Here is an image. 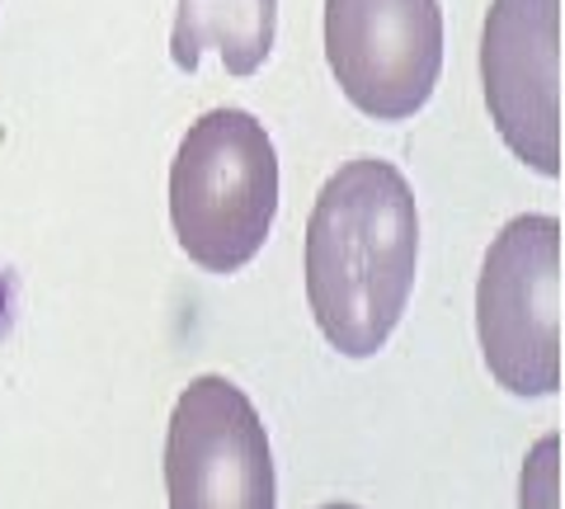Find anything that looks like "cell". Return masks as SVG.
Here are the masks:
<instances>
[{
	"mask_svg": "<svg viewBox=\"0 0 565 509\" xmlns=\"http://www.w3.org/2000/svg\"><path fill=\"white\" fill-rule=\"evenodd\" d=\"M481 91L500 142L561 174V0H490L481 29Z\"/></svg>",
	"mask_w": 565,
	"mask_h": 509,
	"instance_id": "6",
	"label": "cell"
},
{
	"mask_svg": "<svg viewBox=\"0 0 565 509\" xmlns=\"http://www.w3.org/2000/svg\"><path fill=\"white\" fill-rule=\"evenodd\" d=\"M278 0H180L170 29V57L180 72H199L212 47L232 76H255L274 52Z\"/></svg>",
	"mask_w": 565,
	"mask_h": 509,
	"instance_id": "7",
	"label": "cell"
},
{
	"mask_svg": "<svg viewBox=\"0 0 565 509\" xmlns=\"http://www.w3.org/2000/svg\"><path fill=\"white\" fill-rule=\"evenodd\" d=\"M476 340L509 396L561 392V222L523 213L500 226L476 278Z\"/></svg>",
	"mask_w": 565,
	"mask_h": 509,
	"instance_id": "3",
	"label": "cell"
},
{
	"mask_svg": "<svg viewBox=\"0 0 565 509\" xmlns=\"http://www.w3.org/2000/svg\"><path fill=\"white\" fill-rule=\"evenodd\" d=\"M170 509H278L269 434L232 378H193L166 430Z\"/></svg>",
	"mask_w": 565,
	"mask_h": 509,
	"instance_id": "5",
	"label": "cell"
},
{
	"mask_svg": "<svg viewBox=\"0 0 565 509\" xmlns=\"http://www.w3.org/2000/svg\"><path fill=\"white\" fill-rule=\"evenodd\" d=\"M419 274V208L382 156L344 161L307 218V303L330 349L373 359L392 340Z\"/></svg>",
	"mask_w": 565,
	"mask_h": 509,
	"instance_id": "1",
	"label": "cell"
},
{
	"mask_svg": "<svg viewBox=\"0 0 565 509\" xmlns=\"http://www.w3.org/2000/svg\"><path fill=\"white\" fill-rule=\"evenodd\" d=\"M321 509H359V505H349V500H330V505H321Z\"/></svg>",
	"mask_w": 565,
	"mask_h": 509,
	"instance_id": "9",
	"label": "cell"
},
{
	"mask_svg": "<svg viewBox=\"0 0 565 509\" xmlns=\"http://www.w3.org/2000/svg\"><path fill=\"white\" fill-rule=\"evenodd\" d=\"M326 62L344 99L377 123H405L444 72L438 0H326Z\"/></svg>",
	"mask_w": 565,
	"mask_h": 509,
	"instance_id": "4",
	"label": "cell"
},
{
	"mask_svg": "<svg viewBox=\"0 0 565 509\" xmlns=\"http://www.w3.org/2000/svg\"><path fill=\"white\" fill-rule=\"evenodd\" d=\"M278 213V151L245 109L189 123L170 166V226L207 274H236L264 251Z\"/></svg>",
	"mask_w": 565,
	"mask_h": 509,
	"instance_id": "2",
	"label": "cell"
},
{
	"mask_svg": "<svg viewBox=\"0 0 565 509\" xmlns=\"http://www.w3.org/2000/svg\"><path fill=\"white\" fill-rule=\"evenodd\" d=\"M519 509H561V434H542L519 471Z\"/></svg>",
	"mask_w": 565,
	"mask_h": 509,
	"instance_id": "8",
	"label": "cell"
}]
</instances>
